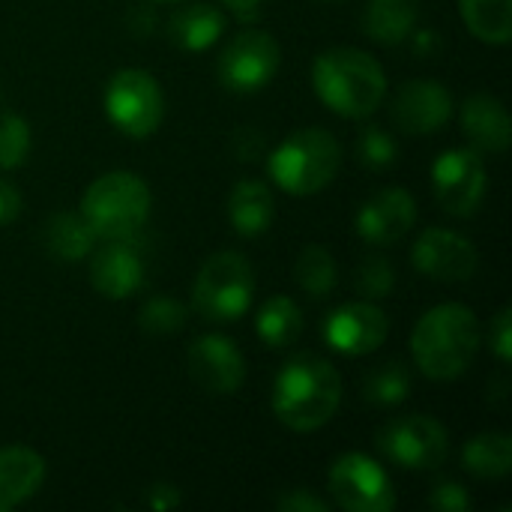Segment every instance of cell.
I'll use <instances>...</instances> for the list:
<instances>
[{
  "label": "cell",
  "mask_w": 512,
  "mask_h": 512,
  "mask_svg": "<svg viewBox=\"0 0 512 512\" xmlns=\"http://www.w3.org/2000/svg\"><path fill=\"white\" fill-rule=\"evenodd\" d=\"M432 189L450 216L477 213L489 189L483 156L474 147H453L441 153L432 165Z\"/></svg>",
  "instance_id": "30bf717a"
},
{
  "label": "cell",
  "mask_w": 512,
  "mask_h": 512,
  "mask_svg": "<svg viewBox=\"0 0 512 512\" xmlns=\"http://www.w3.org/2000/svg\"><path fill=\"white\" fill-rule=\"evenodd\" d=\"M429 504H432V510L438 512H468L471 510V495L465 492V486H459L453 480H444V483H438L432 489Z\"/></svg>",
  "instance_id": "d6a6232c"
},
{
  "label": "cell",
  "mask_w": 512,
  "mask_h": 512,
  "mask_svg": "<svg viewBox=\"0 0 512 512\" xmlns=\"http://www.w3.org/2000/svg\"><path fill=\"white\" fill-rule=\"evenodd\" d=\"M312 87L318 99L342 117H369L387 96L381 63L360 48H330L312 63Z\"/></svg>",
  "instance_id": "3957f363"
},
{
  "label": "cell",
  "mask_w": 512,
  "mask_h": 512,
  "mask_svg": "<svg viewBox=\"0 0 512 512\" xmlns=\"http://www.w3.org/2000/svg\"><path fill=\"white\" fill-rule=\"evenodd\" d=\"M18 213H21V195L9 180L0 177V225L12 222Z\"/></svg>",
  "instance_id": "8d00e7d4"
},
{
  "label": "cell",
  "mask_w": 512,
  "mask_h": 512,
  "mask_svg": "<svg viewBox=\"0 0 512 512\" xmlns=\"http://www.w3.org/2000/svg\"><path fill=\"white\" fill-rule=\"evenodd\" d=\"M228 9H234L240 18H252V15H258V6L264 3V0H222Z\"/></svg>",
  "instance_id": "ab89813d"
},
{
  "label": "cell",
  "mask_w": 512,
  "mask_h": 512,
  "mask_svg": "<svg viewBox=\"0 0 512 512\" xmlns=\"http://www.w3.org/2000/svg\"><path fill=\"white\" fill-rule=\"evenodd\" d=\"M417 222V201L408 189L390 186L375 192L357 213V234L372 246L402 240Z\"/></svg>",
  "instance_id": "e0dca14e"
},
{
  "label": "cell",
  "mask_w": 512,
  "mask_h": 512,
  "mask_svg": "<svg viewBox=\"0 0 512 512\" xmlns=\"http://www.w3.org/2000/svg\"><path fill=\"white\" fill-rule=\"evenodd\" d=\"M462 465L480 480H501L512 471V438L504 432H480L462 450Z\"/></svg>",
  "instance_id": "603a6c76"
},
{
  "label": "cell",
  "mask_w": 512,
  "mask_h": 512,
  "mask_svg": "<svg viewBox=\"0 0 512 512\" xmlns=\"http://www.w3.org/2000/svg\"><path fill=\"white\" fill-rule=\"evenodd\" d=\"M186 366L192 381L213 393V396H231L246 381V360L240 348L225 336H201L186 351Z\"/></svg>",
  "instance_id": "5bb4252c"
},
{
  "label": "cell",
  "mask_w": 512,
  "mask_h": 512,
  "mask_svg": "<svg viewBox=\"0 0 512 512\" xmlns=\"http://www.w3.org/2000/svg\"><path fill=\"white\" fill-rule=\"evenodd\" d=\"M279 510H285V512H327V510H330V504H327V501H321L318 495H312L309 489H294V492H288V495H282V498H279Z\"/></svg>",
  "instance_id": "e575fe53"
},
{
  "label": "cell",
  "mask_w": 512,
  "mask_h": 512,
  "mask_svg": "<svg viewBox=\"0 0 512 512\" xmlns=\"http://www.w3.org/2000/svg\"><path fill=\"white\" fill-rule=\"evenodd\" d=\"M357 159L366 168H375V171L390 168L399 159V144H396V138L387 129H381V126H363L360 129V138H357Z\"/></svg>",
  "instance_id": "f546056e"
},
{
  "label": "cell",
  "mask_w": 512,
  "mask_h": 512,
  "mask_svg": "<svg viewBox=\"0 0 512 512\" xmlns=\"http://www.w3.org/2000/svg\"><path fill=\"white\" fill-rule=\"evenodd\" d=\"M45 483V459L30 447H0V512L21 507Z\"/></svg>",
  "instance_id": "d6986e66"
},
{
  "label": "cell",
  "mask_w": 512,
  "mask_h": 512,
  "mask_svg": "<svg viewBox=\"0 0 512 512\" xmlns=\"http://www.w3.org/2000/svg\"><path fill=\"white\" fill-rule=\"evenodd\" d=\"M378 447L402 471H435L450 453V435L435 417L408 414L378 432Z\"/></svg>",
  "instance_id": "ba28073f"
},
{
  "label": "cell",
  "mask_w": 512,
  "mask_h": 512,
  "mask_svg": "<svg viewBox=\"0 0 512 512\" xmlns=\"http://www.w3.org/2000/svg\"><path fill=\"white\" fill-rule=\"evenodd\" d=\"M96 231L81 213H57L42 228V243L51 258L60 261H81L96 246Z\"/></svg>",
  "instance_id": "7402d4cb"
},
{
  "label": "cell",
  "mask_w": 512,
  "mask_h": 512,
  "mask_svg": "<svg viewBox=\"0 0 512 512\" xmlns=\"http://www.w3.org/2000/svg\"><path fill=\"white\" fill-rule=\"evenodd\" d=\"M354 285H357V294L363 300H384L393 291V285H396V270H393V264L384 255H369L357 267Z\"/></svg>",
  "instance_id": "4dcf8cb0"
},
{
  "label": "cell",
  "mask_w": 512,
  "mask_h": 512,
  "mask_svg": "<svg viewBox=\"0 0 512 512\" xmlns=\"http://www.w3.org/2000/svg\"><path fill=\"white\" fill-rule=\"evenodd\" d=\"M333 504L348 512H390L396 507V489L390 474L363 453H345L330 468Z\"/></svg>",
  "instance_id": "9c48e42d"
},
{
  "label": "cell",
  "mask_w": 512,
  "mask_h": 512,
  "mask_svg": "<svg viewBox=\"0 0 512 512\" xmlns=\"http://www.w3.org/2000/svg\"><path fill=\"white\" fill-rule=\"evenodd\" d=\"M453 117V96L441 81L417 78L399 87L393 99V120L402 132L432 135Z\"/></svg>",
  "instance_id": "9a60e30c"
},
{
  "label": "cell",
  "mask_w": 512,
  "mask_h": 512,
  "mask_svg": "<svg viewBox=\"0 0 512 512\" xmlns=\"http://www.w3.org/2000/svg\"><path fill=\"white\" fill-rule=\"evenodd\" d=\"M255 297L252 264L240 252L210 255L192 285V309L210 324L240 321Z\"/></svg>",
  "instance_id": "8992f818"
},
{
  "label": "cell",
  "mask_w": 512,
  "mask_h": 512,
  "mask_svg": "<svg viewBox=\"0 0 512 512\" xmlns=\"http://www.w3.org/2000/svg\"><path fill=\"white\" fill-rule=\"evenodd\" d=\"M147 501H150L153 510H171V507L180 504V492L174 486H153L150 495H147Z\"/></svg>",
  "instance_id": "74e56055"
},
{
  "label": "cell",
  "mask_w": 512,
  "mask_h": 512,
  "mask_svg": "<svg viewBox=\"0 0 512 512\" xmlns=\"http://www.w3.org/2000/svg\"><path fill=\"white\" fill-rule=\"evenodd\" d=\"M225 30V15L213 3H192L171 15V42L183 51H207Z\"/></svg>",
  "instance_id": "44dd1931"
},
{
  "label": "cell",
  "mask_w": 512,
  "mask_h": 512,
  "mask_svg": "<svg viewBox=\"0 0 512 512\" xmlns=\"http://www.w3.org/2000/svg\"><path fill=\"white\" fill-rule=\"evenodd\" d=\"M342 165L339 141L318 126H306L291 132L273 153H270V177L288 195H315L333 183Z\"/></svg>",
  "instance_id": "277c9868"
},
{
  "label": "cell",
  "mask_w": 512,
  "mask_h": 512,
  "mask_svg": "<svg viewBox=\"0 0 512 512\" xmlns=\"http://www.w3.org/2000/svg\"><path fill=\"white\" fill-rule=\"evenodd\" d=\"M390 336V318L381 306L372 300L345 303L324 321V342L345 354V357H363L378 351Z\"/></svg>",
  "instance_id": "7c38bea8"
},
{
  "label": "cell",
  "mask_w": 512,
  "mask_h": 512,
  "mask_svg": "<svg viewBox=\"0 0 512 512\" xmlns=\"http://www.w3.org/2000/svg\"><path fill=\"white\" fill-rule=\"evenodd\" d=\"M411 261L435 282H468L477 273L480 255L468 237L447 228H426L414 243Z\"/></svg>",
  "instance_id": "4fadbf2b"
},
{
  "label": "cell",
  "mask_w": 512,
  "mask_h": 512,
  "mask_svg": "<svg viewBox=\"0 0 512 512\" xmlns=\"http://www.w3.org/2000/svg\"><path fill=\"white\" fill-rule=\"evenodd\" d=\"M150 189L132 171H111L93 180L81 201V216L90 222L96 237L117 240L132 237L150 216Z\"/></svg>",
  "instance_id": "5b68a950"
},
{
  "label": "cell",
  "mask_w": 512,
  "mask_h": 512,
  "mask_svg": "<svg viewBox=\"0 0 512 512\" xmlns=\"http://www.w3.org/2000/svg\"><path fill=\"white\" fill-rule=\"evenodd\" d=\"M105 114L129 138H147L159 129L165 96L159 81L144 69H120L105 87Z\"/></svg>",
  "instance_id": "52a82bcc"
},
{
  "label": "cell",
  "mask_w": 512,
  "mask_h": 512,
  "mask_svg": "<svg viewBox=\"0 0 512 512\" xmlns=\"http://www.w3.org/2000/svg\"><path fill=\"white\" fill-rule=\"evenodd\" d=\"M489 348L495 351V357H498L501 363H510L512 360V309L510 306H504V309L495 315V321H492V327H489Z\"/></svg>",
  "instance_id": "836d02e7"
},
{
  "label": "cell",
  "mask_w": 512,
  "mask_h": 512,
  "mask_svg": "<svg viewBox=\"0 0 512 512\" xmlns=\"http://www.w3.org/2000/svg\"><path fill=\"white\" fill-rule=\"evenodd\" d=\"M255 330H258V339L267 348H288L303 333V312H300V306L291 297L276 294V297H270L261 306Z\"/></svg>",
  "instance_id": "cb8c5ba5"
},
{
  "label": "cell",
  "mask_w": 512,
  "mask_h": 512,
  "mask_svg": "<svg viewBox=\"0 0 512 512\" xmlns=\"http://www.w3.org/2000/svg\"><path fill=\"white\" fill-rule=\"evenodd\" d=\"M411 36H414V51H417L420 57H429V54H435V51L441 48L438 33H435V30H429V27H423V30H411Z\"/></svg>",
  "instance_id": "f35d334b"
},
{
  "label": "cell",
  "mask_w": 512,
  "mask_h": 512,
  "mask_svg": "<svg viewBox=\"0 0 512 512\" xmlns=\"http://www.w3.org/2000/svg\"><path fill=\"white\" fill-rule=\"evenodd\" d=\"M186 306L180 303V300H174V297H168V294H156V297H150L144 306H141V312H138V327L144 330V333H150V336H171V333H177V330H183V324H186Z\"/></svg>",
  "instance_id": "f1b7e54d"
},
{
  "label": "cell",
  "mask_w": 512,
  "mask_h": 512,
  "mask_svg": "<svg viewBox=\"0 0 512 512\" xmlns=\"http://www.w3.org/2000/svg\"><path fill=\"white\" fill-rule=\"evenodd\" d=\"M411 393V372L405 363H384L363 381V396L366 402L378 408H393L405 402Z\"/></svg>",
  "instance_id": "83f0119b"
},
{
  "label": "cell",
  "mask_w": 512,
  "mask_h": 512,
  "mask_svg": "<svg viewBox=\"0 0 512 512\" xmlns=\"http://www.w3.org/2000/svg\"><path fill=\"white\" fill-rule=\"evenodd\" d=\"M30 153V126L21 114L0 117V168H18Z\"/></svg>",
  "instance_id": "1f68e13d"
},
{
  "label": "cell",
  "mask_w": 512,
  "mask_h": 512,
  "mask_svg": "<svg viewBox=\"0 0 512 512\" xmlns=\"http://www.w3.org/2000/svg\"><path fill=\"white\" fill-rule=\"evenodd\" d=\"M468 30L489 45H507L512 36V0H459Z\"/></svg>",
  "instance_id": "484cf974"
},
{
  "label": "cell",
  "mask_w": 512,
  "mask_h": 512,
  "mask_svg": "<svg viewBox=\"0 0 512 512\" xmlns=\"http://www.w3.org/2000/svg\"><path fill=\"white\" fill-rule=\"evenodd\" d=\"M228 219L240 237L264 234L276 219L273 192L261 180H240L228 195Z\"/></svg>",
  "instance_id": "ffe728a7"
},
{
  "label": "cell",
  "mask_w": 512,
  "mask_h": 512,
  "mask_svg": "<svg viewBox=\"0 0 512 512\" xmlns=\"http://www.w3.org/2000/svg\"><path fill=\"white\" fill-rule=\"evenodd\" d=\"M234 153H237V159H243V162H255V159L264 153V135H261L258 129L243 126V129L234 135Z\"/></svg>",
  "instance_id": "d590c367"
},
{
  "label": "cell",
  "mask_w": 512,
  "mask_h": 512,
  "mask_svg": "<svg viewBox=\"0 0 512 512\" xmlns=\"http://www.w3.org/2000/svg\"><path fill=\"white\" fill-rule=\"evenodd\" d=\"M363 24L375 42H384V45L405 42L417 24V3L414 0H372Z\"/></svg>",
  "instance_id": "d4e9b609"
},
{
  "label": "cell",
  "mask_w": 512,
  "mask_h": 512,
  "mask_svg": "<svg viewBox=\"0 0 512 512\" xmlns=\"http://www.w3.org/2000/svg\"><path fill=\"white\" fill-rule=\"evenodd\" d=\"M342 405V378L318 354L291 357L273 381V411L294 432H318Z\"/></svg>",
  "instance_id": "6da1fadb"
},
{
  "label": "cell",
  "mask_w": 512,
  "mask_h": 512,
  "mask_svg": "<svg viewBox=\"0 0 512 512\" xmlns=\"http://www.w3.org/2000/svg\"><path fill=\"white\" fill-rule=\"evenodd\" d=\"M144 252L132 237L108 240L90 261V282L102 297L123 300L144 285Z\"/></svg>",
  "instance_id": "2e32d148"
},
{
  "label": "cell",
  "mask_w": 512,
  "mask_h": 512,
  "mask_svg": "<svg viewBox=\"0 0 512 512\" xmlns=\"http://www.w3.org/2000/svg\"><path fill=\"white\" fill-rule=\"evenodd\" d=\"M462 132L477 153H504L510 147L512 123L504 102L492 93H474L462 105Z\"/></svg>",
  "instance_id": "ac0fdd59"
},
{
  "label": "cell",
  "mask_w": 512,
  "mask_h": 512,
  "mask_svg": "<svg viewBox=\"0 0 512 512\" xmlns=\"http://www.w3.org/2000/svg\"><path fill=\"white\" fill-rule=\"evenodd\" d=\"M279 57H282L279 42L270 33L243 30L225 45L219 57V81L237 93L261 90L279 72Z\"/></svg>",
  "instance_id": "8fae6325"
},
{
  "label": "cell",
  "mask_w": 512,
  "mask_h": 512,
  "mask_svg": "<svg viewBox=\"0 0 512 512\" xmlns=\"http://www.w3.org/2000/svg\"><path fill=\"white\" fill-rule=\"evenodd\" d=\"M294 279H297V285L309 297H315V300L330 297L333 288H336V282H339L336 261H333L330 249L327 246H318V243H309L297 255V261H294Z\"/></svg>",
  "instance_id": "4316f807"
},
{
  "label": "cell",
  "mask_w": 512,
  "mask_h": 512,
  "mask_svg": "<svg viewBox=\"0 0 512 512\" xmlns=\"http://www.w3.org/2000/svg\"><path fill=\"white\" fill-rule=\"evenodd\" d=\"M480 339V321L468 306H435L417 321L411 336L417 369L432 381H456L477 360Z\"/></svg>",
  "instance_id": "7a4b0ae2"
}]
</instances>
